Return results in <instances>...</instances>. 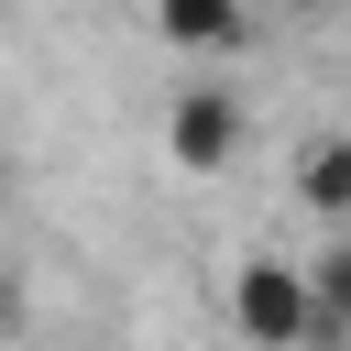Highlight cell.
<instances>
[{
    "instance_id": "6",
    "label": "cell",
    "mask_w": 351,
    "mask_h": 351,
    "mask_svg": "<svg viewBox=\"0 0 351 351\" xmlns=\"http://www.w3.org/2000/svg\"><path fill=\"white\" fill-rule=\"evenodd\" d=\"M22 329V274H0V340Z\"/></svg>"
},
{
    "instance_id": "7",
    "label": "cell",
    "mask_w": 351,
    "mask_h": 351,
    "mask_svg": "<svg viewBox=\"0 0 351 351\" xmlns=\"http://www.w3.org/2000/svg\"><path fill=\"white\" fill-rule=\"evenodd\" d=\"M0 186H11V176H0Z\"/></svg>"
},
{
    "instance_id": "1",
    "label": "cell",
    "mask_w": 351,
    "mask_h": 351,
    "mask_svg": "<svg viewBox=\"0 0 351 351\" xmlns=\"http://www.w3.org/2000/svg\"><path fill=\"white\" fill-rule=\"evenodd\" d=\"M230 318H241L252 351H307V340H318V285H307V263L252 252V263L230 274Z\"/></svg>"
},
{
    "instance_id": "2",
    "label": "cell",
    "mask_w": 351,
    "mask_h": 351,
    "mask_svg": "<svg viewBox=\"0 0 351 351\" xmlns=\"http://www.w3.org/2000/svg\"><path fill=\"white\" fill-rule=\"evenodd\" d=\"M165 154H176L186 176H219V165L241 154V99H230V88H176V110H165Z\"/></svg>"
},
{
    "instance_id": "5",
    "label": "cell",
    "mask_w": 351,
    "mask_h": 351,
    "mask_svg": "<svg viewBox=\"0 0 351 351\" xmlns=\"http://www.w3.org/2000/svg\"><path fill=\"white\" fill-rule=\"evenodd\" d=\"M307 285H318V340H351V230L307 263Z\"/></svg>"
},
{
    "instance_id": "4",
    "label": "cell",
    "mask_w": 351,
    "mask_h": 351,
    "mask_svg": "<svg viewBox=\"0 0 351 351\" xmlns=\"http://www.w3.org/2000/svg\"><path fill=\"white\" fill-rule=\"evenodd\" d=\"M296 197H307L318 219H340V230H351V143H340V132L296 154Z\"/></svg>"
},
{
    "instance_id": "3",
    "label": "cell",
    "mask_w": 351,
    "mask_h": 351,
    "mask_svg": "<svg viewBox=\"0 0 351 351\" xmlns=\"http://www.w3.org/2000/svg\"><path fill=\"white\" fill-rule=\"evenodd\" d=\"M154 33L186 44V55H230V44L252 33V11H241V0H154Z\"/></svg>"
}]
</instances>
